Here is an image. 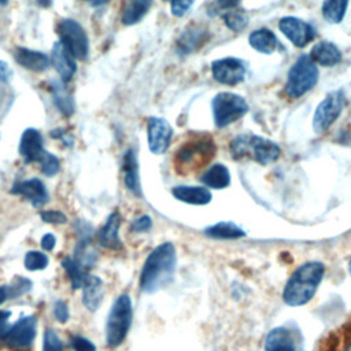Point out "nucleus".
I'll return each mask as SVG.
<instances>
[{
    "mask_svg": "<svg viewBox=\"0 0 351 351\" xmlns=\"http://www.w3.org/2000/svg\"><path fill=\"white\" fill-rule=\"evenodd\" d=\"M152 0H126L122 10V22L125 25L137 23L149 10Z\"/></svg>",
    "mask_w": 351,
    "mask_h": 351,
    "instance_id": "a878e982",
    "label": "nucleus"
},
{
    "mask_svg": "<svg viewBox=\"0 0 351 351\" xmlns=\"http://www.w3.org/2000/svg\"><path fill=\"white\" fill-rule=\"evenodd\" d=\"M200 180L206 186L214 189H223L230 184V173L225 165L215 163L203 173Z\"/></svg>",
    "mask_w": 351,
    "mask_h": 351,
    "instance_id": "b1692460",
    "label": "nucleus"
},
{
    "mask_svg": "<svg viewBox=\"0 0 351 351\" xmlns=\"http://www.w3.org/2000/svg\"><path fill=\"white\" fill-rule=\"evenodd\" d=\"M8 288V295H10V299H14V298H19L25 293H27L30 289H32V281L25 278V277H15L11 284L7 285Z\"/></svg>",
    "mask_w": 351,
    "mask_h": 351,
    "instance_id": "f704fd0d",
    "label": "nucleus"
},
{
    "mask_svg": "<svg viewBox=\"0 0 351 351\" xmlns=\"http://www.w3.org/2000/svg\"><path fill=\"white\" fill-rule=\"evenodd\" d=\"M346 351H351V344L347 347V350H346Z\"/></svg>",
    "mask_w": 351,
    "mask_h": 351,
    "instance_id": "3c124183",
    "label": "nucleus"
},
{
    "mask_svg": "<svg viewBox=\"0 0 351 351\" xmlns=\"http://www.w3.org/2000/svg\"><path fill=\"white\" fill-rule=\"evenodd\" d=\"M310 58L314 63H318L321 66H335L341 59V52L339 48L328 41H321L317 45L313 47L310 52Z\"/></svg>",
    "mask_w": 351,
    "mask_h": 351,
    "instance_id": "5701e85b",
    "label": "nucleus"
},
{
    "mask_svg": "<svg viewBox=\"0 0 351 351\" xmlns=\"http://www.w3.org/2000/svg\"><path fill=\"white\" fill-rule=\"evenodd\" d=\"M204 36H206V32L203 29L192 27L181 36L178 41V47L182 52L195 51L197 47H200L204 43Z\"/></svg>",
    "mask_w": 351,
    "mask_h": 351,
    "instance_id": "c756f323",
    "label": "nucleus"
},
{
    "mask_svg": "<svg viewBox=\"0 0 351 351\" xmlns=\"http://www.w3.org/2000/svg\"><path fill=\"white\" fill-rule=\"evenodd\" d=\"M265 351H296L291 330L282 326L273 328L265 339Z\"/></svg>",
    "mask_w": 351,
    "mask_h": 351,
    "instance_id": "a211bd4d",
    "label": "nucleus"
},
{
    "mask_svg": "<svg viewBox=\"0 0 351 351\" xmlns=\"http://www.w3.org/2000/svg\"><path fill=\"white\" fill-rule=\"evenodd\" d=\"M38 163H40L41 171H43L45 176H48V177L55 176V174L60 170V162H59V159H58L53 154L47 152V151H44L43 155L40 156Z\"/></svg>",
    "mask_w": 351,
    "mask_h": 351,
    "instance_id": "473e14b6",
    "label": "nucleus"
},
{
    "mask_svg": "<svg viewBox=\"0 0 351 351\" xmlns=\"http://www.w3.org/2000/svg\"><path fill=\"white\" fill-rule=\"evenodd\" d=\"M62 266L66 270L71 285L74 289H82V287L85 285L89 274H88V269L84 267L80 262H77L74 258L71 256H64L62 259Z\"/></svg>",
    "mask_w": 351,
    "mask_h": 351,
    "instance_id": "cd10ccee",
    "label": "nucleus"
},
{
    "mask_svg": "<svg viewBox=\"0 0 351 351\" xmlns=\"http://www.w3.org/2000/svg\"><path fill=\"white\" fill-rule=\"evenodd\" d=\"M239 1L240 0H218V4L222 8H233L239 4Z\"/></svg>",
    "mask_w": 351,
    "mask_h": 351,
    "instance_id": "a18cd8bd",
    "label": "nucleus"
},
{
    "mask_svg": "<svg viewBox=\"0 0 351 351\" xmlns=\"http://www.w3.org/2000/svg\"><path fill=\"white\" fill-rule=\"evenodd\" d=\"M53 101L59 111H62L64 115H71L74 112V103L70 95L63 89L60 84H55L53 86Z\"/></svg>",
    "mask_w": 351,
    "mask_h": 351,
    "instance_id": "7c9ffc66",
    "label": "nucleus"
},
{
    "mask_svg": "<svg viewBox=\"0 0 351 351\" xmlns=\"http://www.w3.org/2000/svg\"><path fill=\"white\" fill-rule=\"evenodd\" d=\"M133 319L132 300L128 293H122L114 302L106 322V341L111 348L119 347L130 329Z\"/></svg>",
    "mask_w": 351,
    "mask_h": 351,
    "instance_id": "20e7f679",
    "label": "nucleus"
},
{
    "mask_svg": "<svg viewBox=\"0 0 351 351\" xmlns=\"http://www.w3.org/2000/svg\"><path fill=\"white\" fill-rule=\"evenodd\" d=\"M250 44L262 53H271L276 51L278 41L269 29H258L250 34Z\"/></svg>",
    "mask_w": 351,
    "mask_h": 351,
    "instance_id": "bb28decb",
    "label": "nucleus"
},
{
    "mask_svg": "<svg viewBox=\"0 0 351 351\" xmlns=\"http://www.w3.org/2000/svg\"><path fill=\"white\" fill-rule=\"evenodd\" d=\"M121 228V215L118 211H114L106 219V223L97 232V241L107 250L117 251L122 247V241L119 237Z\"/></svg>",
    "mask_w": 351,
    "mask_h": 351,
    "instance_id": "2eb2a0df",
    "label": "nucleus"
},
{
    "mask_svg": "<svg viewBox=\"0 0 351 351\" xmlns=\"http://www.w3.org/2000/svg\"><path fill=\"white\" fill-rule=\"evenodd\" d=\"M230 151L236 159L250 155L261 165L273 163L281 154L280 147L274 141L250 134L236 137L230 143Z\"/></svg>",
    "mask_w": 351,
    "mask_h": 351,
    "instance_id": "39448f33",
    "label": "nucleus"
},
{
    "mask_svg": "<svg viewBox=\"0 0 351 351\" xmlns=\"http://www.w3.org/2000/svg\"><path fill=\"white\" fill-rule=\"evenodd\" d=\"M11 193L23 196L36 208L43 207L48 202L47 188L38 178H30L14 184V186L11 188Z\"/></svg>",
    "mask_w": 351,
    "mask_h": 351,
    "instance_id": "4468645a",
    "label": "nucleus"
},
{
    "mask_svg": "<svg viewBox=\"0 0 351 351\" xmlns=\"http://www.w3.org/2000/svg\"><path fill=\"white\" fill-rule=\"evenodd\" d=\"M325 274V265L319 261H308L300 265L285 282L282 300L291 307L308 303L315 295Z\"/></svg>",
    "mask_w": 351,
    "mask_h": 351,
    "instance_id": "f03ea898",
    "label": "nucleus"
},
{
    "mask_svg": "<svg viewBox=\"0 0 351 351\" xmlns=\"http://www.w3.org/2000/svg\"><path fill=\"white\" fill-rule=\"evenodd\" d=\"M173 136V128L163 118L151 117L147 125V138L148 147L152 154L162 155L167 151L170 140Z\"/></svg>",
    "mask_w": 351,
    "mask_h": 351,
    "instance_id": "9d476101",
    "label": "nucleus"
},
{
    "mask_svg": "<svg viewBox=\"0 0 351 351\" xmlns=\"http://www.w3.org/2000/svg\"><path fill=\"white\" fill-rule=\"evenodd\" d=\"M123 182L125 186L136 196H141L138 181V166L133 149H128L123 155Z\"/></svg>",
    "mask_w": 351,
    "mask_h": 351,
    "instance_id": "4be33fe9",
    "label": "nucleus"
},
{
    "mask_svg": "<svg viewBox=\"0 0 351 351\" xmlns=\"http://www.w3.org/2000/svg\"><path fill=\"white\" fill-rule=\"evenodd\" d=\"M7 299H10L8 288H7V285H0V304H3Z\"/></svg>",
    "mask_w": 351,
    "mask_h": 351,
    "instance_id": "49530a36",
    "label": "nucleus"
},
{
    "mask_svg": "<svg viewBox=\"0 0 351 351\" xmlns=\"http://www.w3.org/2000/svg\"><path fill=\"white\" fill-rule=\"evenodd\" d=\"M177 251L173 243L165 241L147 256L140 274V288L145 293H155L163 288L174 274Z\"/></svg>",
    "mask_w": 351,
    "mask_h": 351,
    "instance_id": "f257e3e1",
    "label": "nucleus"
},
{
    "mask_svg": "<svg viewBox=\"0 0 351 351\" xmlns=\"http://www.w3.org/2000/svg\"><path fill=\"white\" fill-rule=\"evenodd\" d=\"M215 155V143L208 134H193L176 152L174 167L180 174H188L204 167Z\"/></svg>",
    "mask_w": 351,
    "mask_h": 351,
    "instance_id": "7ed1b4c3",
    "label": "nucleus"
},
{
    "mask_svg": "<svg viewBox=\"0 0 351 351\" xmlns=\"http://www.w3.org/2000/svg\"><path fill=\"white\" fill-rule=\"evenodd\" d=\"M347 269H348V273H350V276H351V258H350V261H348V266H347Z\"/></svg>",
    "mask_w": 351,
    "mask_h": 351,
    "instance_id": "09e8293b",
    "label": "nucleus"
},
{
    "mask_svg": "<svg viewBox=\"0 0 351 351\" xmlns=\"http://www.w3.org/2000/svg\"><path fill=\"white\" fill-rule=\"evenodd\" d=\"M16 351H26V350H16Z\"/></svg>",
    "mask_w": 351,
    "mask_h": 351,
    "instance_id": "603ef678",
    "label": "nucleus"
},
{
    "mask_svg": "<svg viewBox=\"0 0 351 351\" xmlns=\"http://www.w3.org/2000/svg\"><path fill=\"white\" fill-rule=\"evenodd\" d=\"M15 60L25 69L32 71H44L49 66V58L43 53L27 48L15 49Z\"/></svg>",
    "mask_w": 351,
    "mask_h": 351,
    "instance_id": "412c9836",
    "label": "nucleus"
},
{
    "mask_svg": "<svg viewBox=\"0 0 351 351\" xmlns=\"http://www.w3.org/2000/svg\"><path fill=\"white\" fill-rule=\"evenodd\" d=\"M204 234L215 240H236L245 236V232L233 222H218L204 229Z\"/></svg>",
    "mask_w": 351,
    "mask_h": 351,
    "instance_id": "393cba45",
    "label": "nucleus"
},
{
    "mask_svg": "<svg viewBox=\"0 0 351 351\" xmlns=\"http://www.w3.org/2000/svg\"><path fill=\"white\" fill-rule=\"evenodd\" d=\"M56 244V237L52 233H45L41 237V247L44 251H52Z\"/></svg>",
    "mask_w": 351,
    "mask_h": 351,
    "instance_id": "37998d69",
    "label": "nucleus"
},
{
    "mask_svg": "<svg viewBox=\"0 0 351 351\" xmlns=\"http://www.w3.org/2000/svg\"><path fill=\"white\" fill-rule=\"evenodd\" d=\"M213 77L225 85H236L244 80L245 66L240 59L223 58L213 62Z\"/></svg>",
    "mask_w": 351,
    "mask_h": 351,
    "instance_id": "f8f14e48",
    "label": "nucleus"
},
{
    "mask_svg": "<svg viewBox=\"0 0 351 351\" xmlns=\"http://www.w3.org/2000/svg\"><path fill=\"white\" fill-rule=\"evenodd\" d=\"M195 0H171V12L176 16H182L191 8Z\"/></svg>",
    "mask_w": 351,
    "mask_h": 351,
    "instance_id": "a19ab883",
    "label": "nucleus"
},
{
    "mask_svg": "<svg viewBox=\"0 0 351 351\" xmlns=\"http://www.w3.org/2000/svg\"><path fill=\"white\" fill-rule=\"evenodd\" d=\"M278 27L296 47H304L315 37V30L310 23L293 16L282 18Z\"/></svg>",
    "mask_w": 351,
    "mask_h": 351,
    "instance_id": "ddd939ff",
    "label": "nucleus"
},
{
    "mask_svg": "<svg viewBox=\"0 0 351 351\" xmlns=\"http://www.w3.org/2000/svg\"><path fill=\"white\" fill-rule=\"evenodd\" d=\"M53 315L56 318V321L64 324L67 322L69 317H70V311H69V306L66 304L64 300H56L53 304Z\"/></svg>",
    "mask_w": 351,
    "mask_h": 351,
    "instance_id": "ea45409f",
    "label": "nucleus"
},
{
    "mask_svg": "<svg viewBox=\"0 0 351 351\" xmlns=\"http://www.w3.org/2000/svg\"><path fill=\"white\" fill-rule=\"evenodd\" d=\"M37 4H40L41 7H49L52 4V0H36Z\"/></svg>",
    "mask_w": 351,
    "mask_h": 351,
    "instance_id": "de8ad7c7",
    "label": "nucleus"
},
{
    "mask_svg": "<svg viewBox=\"0 0 351 351\" xmlns=\"http://www.w3.org/2000/svg\"><path fill=\"white\" fill-rule=\"evenodd\" d=\"M44 351H64L58 333L51 328L44 332Z\"/></svg>",
    "mask_w": 351,
    "mask_h": 351,
    "instance_id": "c9c22d12",
    "label": "nucleus"
},
{
    "mask_svg": "<svg viewBox=\"0 0 351 351\" xmlns=\"http://www.w3.org/2000/svg\"><path fill=\"white\" fill-rule=\"evenodd\" d=\"M43 136L37 129L29 128L23 132L19 143V154L26 163L38 162L43 155Z\"/></svg>",
    "mask_w": 351,
    "mask_h": 351,
    "instance_id": "f3484780",
    "label": "nucleus"
},
{
    "mask_svg": "<svg viewBox=\"0 0 351 351\" xmlns=\"http://www.w3.org/2000/svg\"><path fill=\"white\" fill-rule=\"evenodd\" d=\"M171 193L177 200H181L188 204L204 206L211 202V192L204 186L178 185L171 189Z\"/></svg>",
    "mask_w": 351,
    "mask_h": 351,
    "instance_id": "aec40b11",
    "label": "nucleus"
},
{
    "mask_svg": "<svg viewBox=\"0 0 351 351\" xmlns=\"http://www.w3.org/2000/svg\"><path fill=\"white\" fill-rule=\"evenodd\" d=\"M60 43L69 49V52L80 60L86 59L89 51V41L85 30L74 19H62L58 26Z\"/></svg>",
    "mask_w": 351,
    "mask_h": 351,
    "instance_id": "6e6552de",
    "label": "nucleus"
},
{
    "mask_svg": "<svg viewBox=\"0 0 351 351\" xmlns=\"http://www.w3.org/2000/svg\"><path fill=\"white\" fill-rule=\"evenodd\" d=\"M40 217L47 223H66L67 217L58 210H44L40 213Z\"/></svg>",
    "mask_w": 351,
    "mask_h": 351,
    "instance_id": "4c0bfd02",
    "label": "nucleus"
},
{
    "mask_svg": "<svg viewBox=\"0 0 351 351\" xmlns=\"http://www.w3.org/2000/svg\"><path fill=\"white\" fill-rule=\"evenodd\" d=\"M51 63L55 67V70L59 73L63 82H67L71 80L77 70L75 58L69 52V49L62 44L56 43L51 52Z\"/></svg>",
    "mask_w": 351,
    "mask_h": 351,
    "instance_id": "dca6fc26",
    "label": "nucleus"
},
{
    "mask_svg": "<svg viewBox=\"0 0 351 351\" xmlns=\"http://www.w3.org/2000/svg\"><path fill=\"white\" fill-rule=\"evenodd\" d=\"M166 1H171V0H166Z\"/></svg>",
    "mask_w": 351,
    "mask_h": 351,
    "instance_id": "864d4df0",
    "label": "nucleus"
},
{
    "mask_svg": "<svg viewBox=\"0 0 351 351\" xmlns=\"http://www.w3.org/2000/svg\"><path fill=\"white\" fill-rule=\"evenodd\" d=\"M248 110L245 100L234 93L222 92L213 100L214 122L218 128H225L239 118H241Z\"/></svg>",
    "mask_w": 351,
    "mask_h": 351,
    "instance_id": "0eeeda50",
    "label": "nucleus"
},
{
    "mask_svg": "<svg viewBox=\"0 0 351 351\" xmlns=\"http://www.w3.org/2000/svg\"><path fill=\"white\" fill-rule=\"evenodd\" d=\"M225 25L233 30V32H240L248 25V18L244 12L241 11H229L223 15Z\"/></svg>",
    "mask_w": 351,
    "mask_h": 351,
    "instance_id": "72a5a7b5",
    "label": "nucleus"
},
{
    "mask_svg": "<svg viewBox=\"0 0 351 351\" xmlns=\"http://www.w3.org/2000/svg\"><path fill=\"white\" fill-rule=\"evenodd\" d=\"M152 228V218L149 215H141L136 219H133L130 229L136 233H144L148 232Z\"/></svg>",
    "mask_w": 351,
    "mask_h": 351,
    "instance_id": "58836bf2",
    "label": "nucleus"
},
{
    "mask_svg": "<svg viewBox=\"0 0 351 351\" xmlns=\"http://www.w3.org/2000/svg\"><path fill=\"white\" fill-rule=\"evenodd\" d=\"M70 344L74 351H96V346L84 336L74 335L70 337Z\"/></svg>",
    "mask_w": 351,
    "mask_h": 351,
    "instance_id": "e433bc0d",
    "label": "nucleus"
},
{
    "mask_svg": "<svg viewBox=\"0 0 351 351\" xmlns=\"http://www.w3.org/2000/svg\"><path fill=\"white\" fill-rule=\"evenodd\" d=\"M37 333V318L34 315H26L18 319L8 330L4 341L10 347L23 348L29 347Z\"/></svg>",
    "mask_w": 351,
    "mask_h": 351,
    "instance_id": "9b49d317",
    "label": "nucleus"
},
{
    "mask_svg": "<svg viewBox=\"0 0 351 351\" xmlns=\"http://www.w3.org/2000/svg\"><path fill=\"white\" fill-rule=\"evenodd\" d=\"M348 0H326L322 5V15L330 23H339L347 11Z\"/></svg>",
    "mask_w": 351,
    "mask_h": 351,
    "instance_id": "c85d7f7f",
    "label": "nucleus"
},
{
    "mask_svg": "<svg viewBox=\"0 0 351 351\" xmlns=\"http://www.w3.org/2000/svg\"><path fill=\"white\" fill-rule=\"evenodd\" d=\"M25 269L30 270V271H36V270H43L48 266V256L41 252V251H27L25 255Z\"/></svg>",
    "mask_w": 351,
    "mask_h": 351,
    "instance_id": "2f4dec72",
    "label": "nucleus"
},
{
    "mask_svg": "<svg viewBox=\"0 0 351 351\" xmlns=\"http://www.w3.org/2000/svg\"><path fill=\"white\" fill-rule=\"evenodd\" d=\"M8 0H0V4H5Z\"/></svg>",
    "mask_w": 351,
    "mask_h": 351,
    "instance_id": "8fccbe9b",
    "label": "nucleus"
},
{
    "mask_svg": "<svg viewBox=\"0 0 351 351\" xmlns=\"http://www.w3.org/2000/svg\"><path fill=\"white\" fill-rule=\"evenodd\" d=\"M104 299L103 281L93 274H89L85 285L82 287V303L89 311H96Z\"/></svg>",
    "mask_w": 351,
    "mask_h": 351,
    "instance_id": "6ab92c4d",
    "label": "nucleus"
},
{
    "mask_svg": "<svg viewBox=\"0 0 351 351\" xmlns=\"http://www.w3.org/2000/svg\"><path fill=\"white\" fill-rule=\"evenodd\" d=\"M344 104V96L340 90L329 93L317 107L314 119H313V128L317 133L325 132L340 115Z\"/></svg>",
    "mask_w": 351,
    "mask_h": 351,
    "instance_id": "1a4fd4ad",
    "label": "nucleus"
},
{
    "mask_svg": "<svg viewBox=\"0 0 351 351\" xmlns=\"http://www.w3.org/2000/svg\"><path fill=\"white\" fill-rule=\"evenodd\" d=\"M11 75H12L11 67H10L5 62H1V60H0V81H1V82H5V81L10 80Z\"/></svg>",
    "mask_w": 351,
    "mask_h": 351,
    "instance_id": "c03bdc74",
    "label": "nucleus"
},
{
    "mask_svg": "<svg viewBox=\"0 0 351 351\" xmlns=\"http://www.w3.org/2000/svg\"><path fill=\"white\" fill-rule=\"evenodd\" d=\"M318 81V69L308 55H302L288 74L287 95L296 99L310 90Z\"/></svg>",
    "mask_w": 351,
    "mask_h": 351,
    "instance_id": "423d86ee",
    "label": "nucleus"
},
{
    "mask_svg": "<svg viewBox=\"0 0 351 351\" xmlns=\"http://www.w3.org/2000/svg\"><path fill=\"white\" fill-rule=\"evenodd\" d=\"M10 317L11 311L10 310H0V340H4L5 335L10 330Z\"/></svg>",
    "mask_w": 351,
    "mask_h": 351,
    "instance_id": "79ce46f5",
    "label": "nucleus"
}]
</instances>
